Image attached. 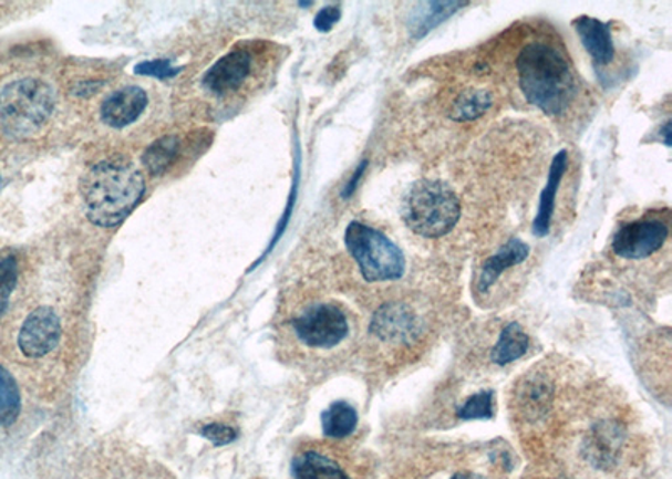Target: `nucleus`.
Wrapping results in <instances>:
<instances>
[{
	"mask_svg": "<svg viewBox=\"0 0 672 479\" xmlns=\"http://www.w3.org/2000/svg\"><path fill=\"white\" fill-rule=\"evenodd\" d=\"M573 28L587 53L592 58L597 70L612 64V61L616 60V44H613L610 24L589 18V15H582V18L575 19Z\"/></svg>",
	"mask_w": 672,
	"mask_h": 479,
	"instance_id": "nucleus-13",
	"label": "nucleus"
},
{
	"mask_svg": "<svg viewBox=\"0 0 672 479\" xmlns=\"http://www.w3.org/2000/svg\"><path fill=\"white\" fill-rule=\"evenodd\" d=\"M363 170H365V164H362L359 168H356L355 176H353V179L350 180L349 186H347L345 190H343V197L352 196L353 190H355L356 183H359L360 177H362Z\"/></svg>",
	"mask_w": 672,
	"mask_h": 479,
	"instance_id": "nucleus-27",
	"label": "nucleus"
},
{
	"mask_svg": "<svg viewBox=\"0 0 672 479\" xmlns=\"http://www.w3.org/2000/svg\"><path fill=\"white\" fill-rule=\"evenodd\" d=\"M61 340V320L50 306L34 310L22 323L19 332V348L29 358H41L51 354Z\"/></svg>",
	"mask_w": 672,
	"mask_h": 479,
	"instance_id": "nucleus-9",
	"label": "nucleus"
},
{
	"mask_svg": "<svg viewBox=\"0 0 672 479\" xmlns=\"http://www.w3.org/2000/svg\"><path fill=\"white\" fill-rule=\"evenodd\" d=\"M345 244L366 283H387L404 277L405 258L394 241L365 222H350Z\"/></svg>",
	"mask_w": 672,
	"mask_h": 479,
	"instance_id": "nucleus-4",
	"label": "nucleus"
},
{
	"mask_svg": "<svg viewBox=\"0 0 672 479\" xmlns=\"http://www.w3.org/2000/svg\"><path fill=\"white\" fill-rule=\"evenodd\" d=\"M669 239V216H649L622 225L612 239L613 254L642 261L658 254Z\"/></svg>",
	"mask_w": 672,
	"mask_h": 479,
	"instance_id": "nucleus-7",
	"label": "nucleus"
},
{
	"mask_svg": "<svg viewBox=\"0 0 672 479\" xmlns=\"http://www.w3.org/2000/svg\"><path fill=\"white\" fill-rule=\"evenodd\" d=\"M528 346H530V339L526 335L525 330L518 323H509L499 333L498 342L493 346L492 361L496 365L505 367L521 358L528 352Z\"/></svg>",
	"mask_w": 672,
	"mask_h": 479,
	"instance_id": "nucleus-16",
	"label": "nucleus"
},
{
	"mask_svg": "<svg viewBox=\"0 0 672 479\" xmlns=\"http://www.w3.org/2000/svg\"><path fill=\"white\" fill-rule=\"evenodd\" d=\"M148 96L138 86H126L112 93L103 102L102 118L113 128H125L142 116L147 108Z\"/></svg>",
	"mask_w": 672,
	"mask_h": 479,
	"instance_id": "nucleus-12",
	"label": "nucleus"
},
{
	"mask_svg": "<svg viewBox=\"0 0 672 479\" xmlns=\"http://www.w3.org/2000/svg\"><path fill=\"white\" fill-rule=\"evenodd\" d=\"M516 67L526 102L545 115H565L577 95V83L570 61L560 48L550 42H531L523 48Z\"/></svg>",
	"mask_w": 672,
	"mask_h": 479,
	"instance_id": "nucleus-1",
	"label": "nucleus"
},
{
	"mask_svg": "<svg viewBox=\"0 0 672 479\" xmlns=\"http://www.w3.org/2000/svg\"><path fill=\"white\" fill-rule=\"evenodd\" d=\"M180 142L174 135L162 137L161 140L154 142L143 155V165L151 171L152 176H161L170 167L178 154Z\"/></svg>",
	"mask_w": 672,
	"mask_h": 479,
	"instance_id": "nucleus-21",
	"label": "nucleus"
},
{
	"mask_svg": "<svg viewBox=\"0 0 672 479\" xmlns=\"http://www.w3.org/2000/svg\"><path fill=\"white\" fill-rule=\"evenodd\" d=\"M424 323L411 304L385 303L376 310L370 323V333L375 336L380 345L404 348L418 342Z\"/></svg>",
	"mask_w": 672,
	"mask_h": 479,
	"instance_id": "nucleus-8",
	"label": "nucleus"
},
{
	"mask_svg": "<svg viewBox=\"0 0 672 479\" xmlns=\"http://www.w3.org/2000/svg\"><path fill=\"white\" fill-rule=\"evenodd\" d=\"M464 420L489 419L493 417V392L482 391L471 396L457 410Z\"/></svg>",
	"mask_w": 672,
	"mask_h": 479,
	"instance_id": "nucleus-23",
	"label": "nucleus"
},
{
	"mask_svg": "<svg viewBox=\"0 0 672 479\" xmlns=\"http://www.w3.org/2000/svg\"><path fill=\"white\" fill-rule=\"evenodd\" d=\"M453 479H483L482 476L474 475V472H457L453 476Z\"/></svg>",
	"mask_w": 672,
	"mask_h": 479,
	"instance_id": "nucleus-28",
	"label": "nucleus"
},
{
	"mask_svg": "<svg viewBox=\"0 0 672 479\" xmlns=\"http://www.w3.org/2000/svg\"><path fill=\"white\" fill-rule=\"evenodd\" d=\"M252 58L248 51L234 50L220 58L204 76V86L214 95H229L241 88L251 73Z\"/></svg>",
	"mask_w": 672,
	"mask_h": 479,
	"instance_id": "nucleus-10",
	"label": "nucleus"
},
{
	"mask_svg": "<svg viewBox=\"0 0 672 479\" xmlns=\"http://www.w3.org/2000/svg\"><path fill=\"white\" fill-rule=\"evenodd\" d=\"M293 330L300 342L310 348L330 351L349 336V315L339 304H310L293 320Z\"/></svg>",
	"mask_w": 672,
	"mask_h": 479,
	"instance_id": "nucleus-6",
	"label": "nucleus"
},
{
	"mask_svg": "<svg viewBox=\"0 0 672 479\" xmlns=\"http://www.w3.org/2000/svg\"><path fill=\"white\" fill-rule=\"evenodd\" d=\"M530 256V246L523 242L521 239L511 238L506 241L495 254L489 256L486 259L485 264L479 271L477 277L476 291L477 293L486 294L489 293L496 281L508 273L513 268L519 267L525 263L526 259Z\"/></svg>",
	"mask_w": 672,
	"mask_h": 479,
	"instance_id": "nucleus-11",
	"label": "nucleus"
},
{
	"mask_svg": "<svg viewBox=\"0 0 672 479\" xmlns=\"http://www.w3.org/2000/svg\"><path fill=\"white\" fill-rule=\"evenodd\" d=\"M200 434L217 446L229 445V442H232L237 438V430L234 427L217 423L207 424V426L200 429Z\"/></svg>",
	"mask_w": 672,
	"mask_h": 479,
	"instance_id": "nucleus-25",
	"label": "nucleus"
},
{
	"mask_svg": "<svg viewBox=\"0 0 672 479\" xmlns=\"http://www.w3.org/2000/svg\"><path fill=\"white\" fill-rule=\"evenodd\" d=\"M53 108V90L35 77L14 81L0 92V122L14 137H28L38 132Z\"/></svg>",
	"mask_w": 672,
	"mask_h": 479,
	"instance_id": "nucleus-5",
	"label": "nucleus"
},
{
	"mask_svg": "<svg viewBox=\"0 0 672 479\" xmlns=\"http://www.w3.org/2000/svg\"><path fill=\"white\" fill-rule=\"evenodd\" d=\"M18 259L14 256L0 259V316L8 312L9 301L18 287Z\"/></svg>",
	"mask_w": 672,
	"mask_h": 479,
	"instance_id": "nucleus-22",
	"label": "nucleus"
},
{
	"mask_svg": "<svg viewBox=\"0 0 672 479\" xmlns=\"http://www.w3.org/2000/svg\"><path fill=\"white\" fill-rule=\"evenodd\" d=\"M359 424V414L355 407L350 406L345 400L331 404L323 414H321V426L323 434L330 439H345L356 429Z\"/></svg>",
	"mask_w": 672,
	"mask_h": 479,
	"instance_id": "nucleus-18",
	"label": "nucleus"
},
{
	"mask_svg": "<svg viewBox=\"0 0 672 479\" xmlns=\"http://www.w3.org/2000/svg\"><path fill=\"white\" fill-rule=\"evenodd\" d=\"M21 414V392L14 377L0 365V427L12 426Z\"/></svg>",
	"mask_w": 672,
	"mask_h": 479,
	"instance_id": "nucleus-20",
	"label": "nucleus"
},
{
	"mask_svg": "<svg viewBox=\"0 0 672 479\" xmlns=\"http://www.w3.org/2000/svg\"><path fill=\"white\" fill-rule=\"evenodd\" d=\"M145 194L142 171L122 158L93 165L81 180L87 217L96 226L113 228L138 206Z\"/></svg>",
	"mask_w": 672,
	"mask_h": 479,
	"instance_id": "nucleus-2",
	"label": "nucleus"
},
{
	"mask_svg": "<svg viewBox=\"0 0 672 479\" xmlns=\"http://www.w3.org/2000/svg\"><path fill=\"white\" fill-rule=\"evenodd\" d=\"M461 204L456 192L441 180L414 184L404 200V221L421 238L437 239L456 228Z\"/></svg>",
	"mask_w": 672,
	"mask_h": 479,
	"instance_id": "nucleus-3",
	"label": "nucleus"
},
{
	"mask_svg": "<svg viewBox=\"0 0 672 479\" xmlns=\"http://www.w3.org/2000/svg\"><path fill=\"white\" fill-rule=\"evenodd\" d=\"M182 67L172 66L170 61L157 60L145 61V63L136 64L135 73L142 76L158 77V80H167V77L177 76Z\"/></svg>",
	"mask_w": 672,
	"mask_h": 479,
	"instance_id": "nucleus-24",
	"label": "nucleus"
},
{
	"mask_svg": "<svg viewBox=\"0 0 672 479\" xmlns=\"http://www.w3.org/2000/svg\"><path fill=\"white\" fill-rule=\"evenodd\" d=\"M567 150H561L551 162L547 186L541 190L540 206H538V214L534 221V235L538 238H545L550 232L555 200H557L558 189H560L561 179H564L565 170H567Z\"/></svg>",
	"mask_w": 672,
	"mask_h": 479,
	"instance_id": "nucleus-14",
	"label": "nucleus"
},
{
	"mask_svg": "<svg viewBox=\"0 0 672 479\" xmlns=\"http://www.w3.org/2000/svg\"><path fill=\"white\" fill-rule=\"evenodd\" d=\"M342 18V11L337 6H330V8L321 9L314 18V28L320 32H328L333 29V25Z\"/></svg>",
	"mask_w": 672,
	"mask_h": 479,
	"instance_id": "nucleus-26",
	"label": "nucleus"
},
{
	"mask_svg": "<svg viewBox=\"0 0 672 479\" xmlns=\"http://www.w3.org/2000/svg\"><path fill=\"white\" fill-rule=\"evenodd\" d=\"M464 6H467L466 2H425V4L418 6L417 11L414 12L411 22H409L412 35L422 38Z\"/></svg>",
	"mask_w": 672,
	"mask_h": 479,
	"instance_id": "nucleus-17",
	"label": "nucleus"
},
{
	"mask_svg": "<svg viewBox=\"0 0 672 479\" xmlns=\"http://www.w3.org/2000/svg\"><path fill=\"white\" fill-rule=\"evenodd\" d=\"M493 106V95L488 90H466L451 103V116L459 122L479 118Z\"/></svg>",
	"mask_w": 672,
	"mask_h": 479,
	"instance_id": "nucleus-19",
	"label": "nucleus"
},
{
	"mask_svg": "<svg viewBox=\"0 0 672 479\" xmlns=\"http://www.w3.org/2000/svg\"><path fill=\"white\" fill-rule=\"evenodd\" d=\"M294 479H352L340 462L324 452L307 449L293 459Z\"/></svg>",
	"mask_w": 672,
	"mask_h": 479,
	"instance_id": "nucleus-15",
	"label": "nucleus"
}]
</instances>
